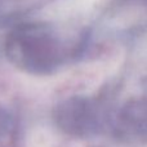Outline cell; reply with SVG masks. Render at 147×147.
Wrapping results in <instances>:
<instances>
[{
	"instance_id": "obj_3",
	"label": "cell",
	"mask_w": 147,
	"mask_h": 147,
	"mask_svg": "<svg viewBox=\"0 0 147 147\" xmlns=\"http://www.w3.org/2000/svg\"><path fill=\"white\" fill-rule=\"evenodd\" d=\"M114 132L127 142H147V94L130 99L116 114Z\"/></svg>"
},
{
	"instance_id": "obj_1",
	"label": "cell",
	"mask_w": 147,
	"mask_h": 147,
	"mask_svg": "<svg viewBox=\"0 0 147 147\" xmlns=\"http://www.w3.org/2000/svg\"><path fill=\"white\" fill-rule=\"evenodd\" d=\"M80 44L48 23H27L8 35L5 52L20 70L36 75L52 74L75 56Z\"/></svg>"
},
{
	"instance_id": "obj_2",
	"label": "cell",
	"mask_w": 147,
	"mask_h": 147,
	"mask_svg": "<svg viewBox=\"0 0 147 147\" xmlns=\"http://www.w3.org/2000/svg\"><path fill=\"white\" fill-rule=\"evenodd\" d=\"M58 125L72 136L89 137L97 134L103 125V115L99 106L88 98H69L56 110Z\"/></svg>"
},
{
	"instance_id": "obj_4",
	"label": "cell",
	"mask_w": 147,
	"mask_h": 147,
	"mask_svg": "<svg viewBox=\"0 0 147 147\" xmlns=\"http://www.w3.org/2000/svg\"><path fill=\"white\" fill-rule=\"evenodd\" d=\"M44 0H0V16L21 14L43 4Z\"/></svg>"
}]
</instances>
